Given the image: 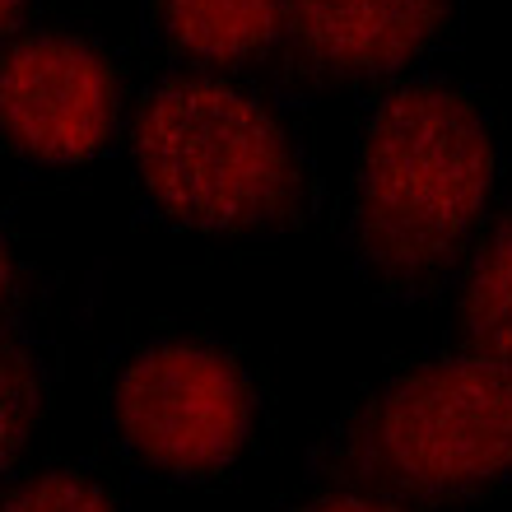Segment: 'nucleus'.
<instances>
[{"label": "nucleus", "instance_id": "7ed1b4c3", "mask_svg": "<svg viewBox=\"0 0 512 512\" xmlns=\"http://www.w3.org/2000/svg\"><path fill=\"white\" fill-rule=\"evenodd\" d=\"M364 485L443 499L512 471V364L471 354L396 378L350 429Z\"/></svg>", "mask_w": 512, "mask_h": 512}, {"label": "nucleus", "instance_id": "0eeeda50", "mask_svg": "<svg viewBox=\"0 0 512 512\" xmlns=\"http://www.w3.org/2000/svg\"><path fill=\"white\" fill-rule=\"evenodd\" d=\"M284 0H163V28L187 56L243 61L275 42Z\"/></svg>", "mask_w": 512, "mask_h": 512}, {"label": "nucleus", "instance_id": "20e7f679", "mask_svg": "<svg viewBox=\"0 0 512 512\" xmlns=\"http://www.w3.org/2000/svg\"><path fill=\"white\" fill-rule=\"evenodd\" d=\"M117 424L163 471L210 475L238 457L252 429V391L224 350L154 345L117 382Z\"/></svg>", "mask_w": 512, "mask_h": 512}, {"label": "nucleus", "instance_id": "9b49d317", "mask_svg": "<svg viewBox=\"0 0 512 512\" xmlns=\"http://www.w3.org/2000/svg\"><path fill=\"white\" fill-rule=\"evenodd\" d=\"M303 512H405V508H396V503H382V499H359V494H345V499L312 503V508H303Z\"/></svg>", "mask_w": 512, "mask_h": 512}, {"label": "nucleus", "instance_id": "f03ea898", "mask_svg": "<svg viewBox=\"0 0 512 512\" xmlns=\"http://www.w3.org/2000/svg\"><path fill=\"white\" fill-rule=\"evenodd\" d=\"M135 163L173 219L210 233L270 229L298 210V163L261 103L215 80H177L135 117Z\"/></svg>", "mask_w": 512, "mask_h": 512}, {"label": "nucleus", "instance_id": "f8f14e48", "mask_svg": "<svg viewBox=\"0 0 512 512\" xmlns=\"http://www.w3.org/2000/svg\"><path fill=\"white\" fill-rule=\"evenodd\" d=\"M10 294V252H5V238H0V298Z\"/></svg>", "mask_w": 512, "mask_h": 512}, {"label": "nucleus", "instance_id": "f257e3e1", "mask_svg": "<svg viewBox=\"0 0 512 512\" xmlns=\"http://www.w3.org/2000/svg\"><path fill=\"white\" fill-rule=\"evenodd\" d=\"M494 187L480 112L447 89L382 103L359 173V247L387 280H424L461 252Z\"/></svg>", "mask_w": 512, "mask_h": 512}, {"label": "nucleus", "instance_id": "423d86ee", "mask_svg": "<svg viewBox=\"0 0 512 512\" xmlns=\"http://www.w3.org/2000/svg\"><path fill=\"white\" fill-rule=\"evenodd\" d=\"M447 19V0H289L303 52L340 75L401 70Z\"/></svg>", "mask_w": 512, "mask_h": 512}, {"label": "nucleus", "instance_id": "6e6552de", "mask_svg": "<svg viewBox=\"0 0 512 512\" xmlns=\"http://www.w3.org/2000/svg\"><path fill=\"white\" fill-rule=\"evenodd\" d=\"M461 331L475 354L512 364V215L494 224L461 294Z\"/></svg>", "mask_w": 512, "mask_h": 512}, {"label": "nucleus", "instance_id": "1a4fd4ad", "mask_svg": "<svg viewBox=\"0 0 512 512\" xmlns=\"http://www.w3.org/2000/svg\"><path fill=\"white\" fill-rule=\"evenodd\" d=\"M42 419V378L24 345L0 336V475L10 471L28 447Z\"/></svg>", "mask_w": 512, "mask_h": 512}, {"label": "nucleus", "instance_id": "9d476101", "mask_svg": "<svg viewBox=\"0 0 512 512\" xmlns=\"http://www.w3.org/2000/svg\"><path fill=\"white\" fill-rule=\"evenodd\" d=\"M0 512H117V508L94 480L70 471H47L38 480H28V485H19L14 494H5Z\"/></svg>", "mask_w": 512, "mask_h": 512}, {"label": "nucleus", "instance_id": "ddd939ff", "mask_svg": "<svg viewBox=\"0 0 512 512\" xmlns=\"http://www.w3.org/2000/svg\"><path fill=\"white\" fill-rule=\"evenodd\" d=\"M19 5H24V0H0V33H5V28L14 24V14H19Z\"/></svg>", "mask_w": 512, "mask_h": 512}, {"label": "nucleus", "instance_id": "39448f33", "mask_svg": "<svg viewBox=\"0 0 512 512\" xmlns=\"http://www.w3.org/2000/svg\"><path fill=\"white\" fill-rule=\"evenodd\" d=\"M117 80L89 42L42 33L0 61V131L28 159L80 163L112 131Z\"/></svg>", "mask_w": 512, "mask_h": 512}]
</instances>
